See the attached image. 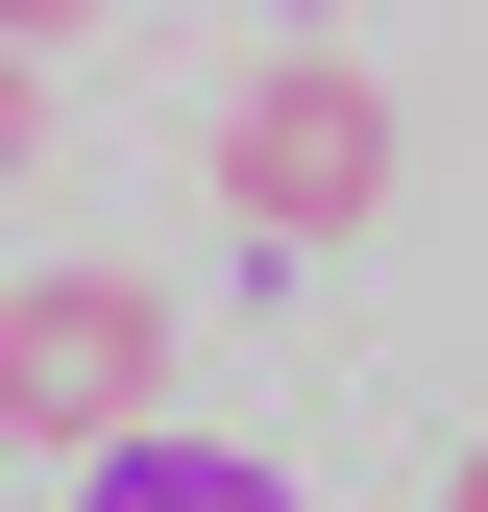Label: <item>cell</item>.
<instances>
[{
  "instance_id": "cell-1",
  "label": "cell",
  "mask_w": 488,
  "mask_h": 512,
  "mask_svg": "<svg viewBox=\"0 0 488 512\" xmlns=\"http://www.w3.org/2000/svg\"><path fill=\"white\" fill-rule=\"evenodd\" d=\"M220 220L293 244V269L366 244V220H391V74H366V49H269V74L220 98Z\"/></svg>"
},
{
  "instance_id": "cell-2",
  "label": "cell",
  "mask_w": 488,
  "mask_h": 512,
  "mask_svg": "<svg viewBox=\"0 0 488 512\" xmlns=\"http://www.w3.org/2000/svg\"><path fill=\"white\" fill-rule=\"evenodd\" d=\"M0 439H25V464L171 439V293L147 269H25V293H0Z\"/></svg>"
},
{
  "instance_id": "cell-3",
  "label": "cell",
  "mask_w": 488,
  "mask_h": 512,
  "mask_svg": "<svg viewBox=\"0 0 488 512\" xmlns=\"http://www.w3.org/2000/svg\"><path fill=\"white\" fill-rule=\"evenodd\" d=\"M49 512H293V464H244V439H122V464H74Z\"/></svg>"
},
{
  "instance_id": "cell-4",
  "label": "cell",
  "mask_w": 488,
  "mask_h": 512,
  "mask_svg": "<svg viewBox=\"0 0 488 512\" xmlns=\"http://www.w3.org/2000/svg\"><path fill=\"white\" fill-rule=\"evenodd\" d=\"M49 147V25H0V171Z\"/></svg>"
},
{
  "instance_id": "cell-5",
  "label": "cell",
  "mask_w": 488,
  "mask_h": 512,
  "mask_svg": "<svg viewBox=\"0 0 488 512\" xmlns=\"http://www.w3.org/2000/svg\"><path fill=\"white\" fill-rule=\"evenodd\" d=\"M440 512H488V439H464V488H440Z\"/></svg>"
}]
</instances>
